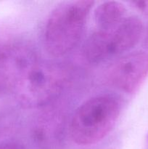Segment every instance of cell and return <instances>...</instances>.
<instances>
[{"label":"cell","instance_id":"52a82bcc","mask_svg":"<svg viewBox=\"0 0 148 149\" xmlns=\"http://www.w3.org/2000/svg\"><path fill=\"white\" fill-rule=\"evenodd\" d=\"M126 7L121 2L104 1L94 11L95 23L99 30H113L126 18Z\"/></svg>","mask_w":148,"mask_h":149},{"label":"cell","instance_id":"ba28073f","mask_svg":"<svg viewBox=\"0 0 148 149\" xmlns=\"http://www.w3.org/2000/svg\"><path fill=\"white\" fill-rule=\"evenodd\" d=\"M131 4L133 7L142 13L144 15L148 17V0H140V1H131Z\"/></svg>","mask_w":148,"mask_h":149},{"label":"cell","instance_id":"7a4b0ae2","mask_svg":"<svg viewBox=\"0 0 148 149\" xmlns=\"http://www.w3.org/2000/svg\"><path fill=\"white\" fill-rule=\"evenodd\" d=\"M120 103L109 95L89 99L74 113L69 125V135L80 146L95 144L112 131L120 114Z\"/></svg>","mask_w":148,"mask_h":149},{"label":"cell","instance_id":"9c48e42d","mask_svg":"<svg viewBox=\"0 0 148 149\" xmlns=\"http://www.w3.org/2000/svg\"><path fill=\"white\" fill-rule=\"evenodd\" d=\"M0 149H26L22 144L18 143H7L0 145Z\"/></svg>","mask_w":148,"mask_h":149},{"label":"cell","instance_id":"8fae6325","mask_svg":"<svg viewBox=\"0 0 148 149\" xmlns=\"http://www.w3.org/2000/svg\"><path fill=\"white\" fill-rule=\"evenodd\" d=\"M147 139H148V135H147Z\"/></svg>","mask_w":148,"mask_h":149},{"label":"cell","instance_id":"277c9868","mask_svg":"<svg viewBox=\"0 0 148 149\" xmlns=\"http://www.w3.org/2000/svg\"><path fill=\"white\" fill-rule=\"evenodd\" d=\"M36 59L27 45L14 38L0 36V95L12 93L20 74Z\"/></svg>","mask_w":148,"mask_h":149},{"label":"cell","instance_id":"30bf717a","mask_svg":"<svg viewBox=\"0 0 148 149\" xmlns=\"http://www.w3.org/2000/svg\"><path fill=\"white\" fill-rule=\"evenodd\" d=\"M144 45H145V47L148 49V28L147 29L146 33H145V39H144Z\"/></svg>","mask_w":148,"mask_h":149},{"label":"cell","instance_id":"5b68a950","mask_svg":"<svg viewBox=\"0 0 148 149\" xmlns=\"http://www.w3.org/2000/svg\"><path fill=\"white\" fill-rule=\"evenodd\" d=\"M148 74V54L135 52L124 55L111 65L107 72L109 82L129 94L135 93Z\"/></svg>","mask_w":148,"mask_h":149},{"label":"cell","instance_id":"3957f363","mask_svg":"<svg viewBox=\"0 0 148 149\" xmlns=\"http://www.w3.org/2000/svg\"><path fill=\"white\" fill-rule=\"evenodd\" d=\"M67 76L66 71L61 65L36 59L22 73L12 93L24 107H41L60 93L66 83Z\"/></svg>","mask_w":148,"mask_h":149},{"label":"cell","instance_id":"6da1fadb","mask_svg":"<svg viewBox=\"0 0 148 149\" xmlns=\"http://www.w3.org/2000/svg\"><path fill=\"white\" fill-rule=\"evenodd\" d=\"M93 1H65L49 15L44 33V47L55 58L65 56L79 43Z\"/></svg>","mask_w":148,"mask_h":149},{"label":"cell","instance_id":"8992f818","mask_svg":"<svg viewBox=\"0 0 148 149\" xmlns=\"http://www.w3.org/2000/svg\"><path fill=\"white\" fill-rule=\"evenodd\" d=\"M144 32L142 21L136 16L125 18L109 33L110 57L127 52L139 42Z\"/></svg>","mask_w":148,"mask_h":149}]
</instances>
